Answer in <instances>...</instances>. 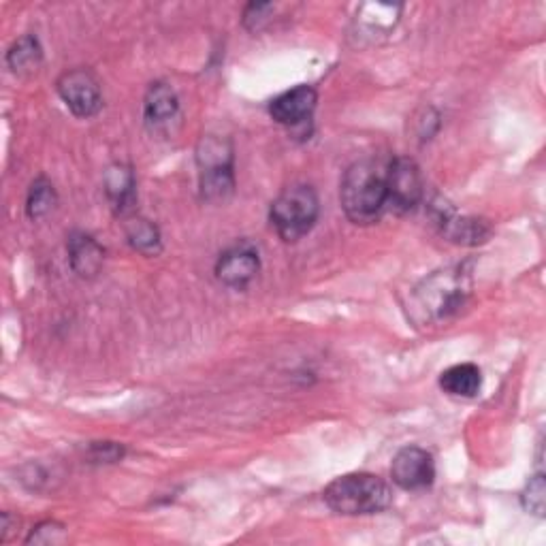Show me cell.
<instances>
[{
    "label": "cell",
    "instance_id": "1",
    "mask_svg": "<svg viewBox=\"0 0 546 546\" xmlns=\"http://www.w3.org/2000/svg\"><path fill=\"white\" fill-rule=\"evenodd\" d=\"M472 293L468 265H453L431 273L412 291L410 312L421 325H440L461 312Z\"/></svg>",
    "mask_w": 546,
    "mask_h": 546
},
{
    "label": "cell",
    "instance_id": "2",
    "mask_svg": "<svg viewBox=\"0 0 546 546\" xmlns=\"http://www.w3.org/2000/svg\"><path fill=\"white\" fill-rule=\"evenodd\" d=\"M387 173L389 165L376 158H365L348 167L340 186V201L350 222L367 227L387 212Z\"/></svg>",
    "mask_w": 546,
    "mask_h": 546
},
{
    "label": "cell",
    "instance_id": "3",
    "mask_svg": "<svg viewBox=\"0 0 546 546\" xmlns=\"http://www.w3.org/2000/svg\"><path fill=\"white\" fill-rule=\"evenodd\" d=\"M325 504L346 517L378 515L393 504V491L376 474L357 472L335 478L323 493Z\"/></svg>",
    "mask_w": 546,
    "mask_h": 546
},
{
    "label": "cell",
    "instance_id": "4",
    "mask_svg": "<svg viewBox=\"0 0 546 546\" xmlns=\"http://www.w3.org/2000/svg\"><path fill=\"white\" fill-rule=\"evenodd\" d=\"M318 212L316 190L308 184H293L284 188L278 199L271 203L269 220L284 242H299L303 235L312 231Z\"/></svg>",
    "mask_w": 546,
    "mask_h": 546
},
{
    "label": "cell",
    "instance_id": "5",
    "mask_svg": "<svg viewBox=\"0 0 546 546\" xmlns=\"http://www.w3.org/2000/svg\"><path fill=\"white\" fill-rule=\"evenodd\" d=\"M201 195L205 201H224L235 188L233 148L227 139L207 135L197 150Z\"/></svg>",
    "mask_w": 546,
    "mask_h": 546
},
{
    "label": "cell",
    "instance_id": "6",
    "mask_svg": "<svg viewBox=\"0 0 546 546\" xmlns=\"http://www.w3.org/2000/svg\"><path fill=\"white\" fill-rule=\"evenodd\" d=\"M423 175L412 158H395L387 173V210L395 214L412 212L423 199Z\"/></svg>",
    "mask_w": 546,
    "mask_h": 546
},
{
    "label": "cell",
    "instance_id": "7",
    "mask_svg": "<svg viewBox=\"0 0 546 546\" xmlns=\"http://www.w3.org/2000/svg\"><path fill=\"white\" fill-rule=\"evenodd\" d=\"M58 94L77 118H92L103 107V94L96 77L86 69L67 71L58 79Z\"/></svg>",
    "mask_w": 546,
    "mask_h": 546
},
{
    "label": "cell",
    "instance_id": "8",
    "mask_svg": "<svg viewBox=\"0 0 546 546\" xmlns=\"http://www.w3.org/2000/svg\"><path fill=\"white\" fill-rule=\"evenodd\" d=\"M391 478L399 489L423 491L436 480V463L425 448L406 446L391 463Z\"/></svg>",
    "mask_w": 546,
    "mask_h": 546
},
{
    "label": "cell",
    "instance_id": "9",
    "mask_svg": "<svg viewBox=\"0 0 546 546\" xmlns=\"http://www.w3.org/2000/svg\"><path fill=\"white\" fill-rule=\"evenodd\" d=\"M261 271V259L250 244H237L220 254L216 263V276L231 288H246Z\"/></svg>",
    "mask_w": 546,
    "mask_h": 546
},
{
    "label": "cell",
    "instance_id": "10",
    "mask_svg": "<svg viewBox=\"0 0 546 546\" xmlns=\"http://www.w3.org/2000/svg\"><path fill=\"white\" fill-rule=\"evenodd\" d=\"M316 90L310 86H297L293 90H288L269 105V114L278 124L284 126H297L303 124L305 120H310L314 109H316Z\"/></svg>",
    "mask_w": 546,
    "mask_h": 546
},
{
    "label": "cell",
    "instance_id": "11",
    "mask_svg": "<svg viewBox=\"0 0 546 546\" xmlns=\"http://www.w3.org/2000/svg\"><path fill=\"white\" fill-rule=\"evenodd\" d=\"M105 252L94 237L86 233H73L69 237V261L73 271L82 278H94L103 267Z\"/></svg>",
    "mask_w": 546,
    "mask_h": 546
},
{
    "label": "cell",
    "instance_id": "12",
    "mask_svg": "<svg viewBox=\"0 0 546 546\" xmlns=\"http://www.w3.org/2000/svg\"><path fill=\"white\" fill-rule=\"evenodd\" d=\"M178 96H175L173 88L156 82L150 86L148 94H146V105H143V111H146V122L152 128H160L167 126L169 122H173V118L178 116Z\"/></svg>",
    "mask_w": 546,
    "mask_h": 546
},
{
    "label": "cell",
    "instance_id": "13",
    "mask_svg": "<svg viewBox=\"0 0 546 546\" xmlns=\"http://www.w3.org/2000/svg\"><path fill=\"white\" fill-rule=\"evenodd\" d=\"M483 387V374L474 363H459L448 367L440 376V389L453 397H476Z\"/></svg>",
    "mask_w": 546,
    "mask_h": 546
},
{
    "label": "cell",
    "instance_id": "14",
    "mask_svg": "<svg viewBox=\"0 0 546 546\" xmlns=\"http://www.w3.org/2000/svg\"><path fill=\"white\" fill-rule=\"evenodd\" d=\"M105 192L120 214H128L135 205V175L131 167L114 165L105 171Z\"/></svg>",
    "mask_w": 546,
    "mask_h": 546
},
{
    "label": "cell",
    "instance_id": "15",
    "mask_svg": "<svg viewBox=\"0 0 546 546\" xmlns=\"http://www.w3.org/2000/svg\"><path fill=\"white\" fill-rule=\"evenodd\" d=\"M442 231L455 244L476 246L487 242L491 227L485 220L476 218H459V216H442Z\"/></svg>",
    "mask_w": 546,
    "mask_h": 546
},
{
    "label": "cell",
    "instance_id": "16",
    "mask_svg": "<svg viewBox=\"0 0 546 546\" xmlns=\"http://www.w3.org/2000/svg\"><path fill=\"white\" fill-rule=\"evenodd\" d=\"M126 237L128 244L146 256H156L160 248H163L160 246V233L156 229V224L141 216H135L126 222Z\"/></svg>",
    "mask_w": 546,
    "mask_h": 546
},
{
    "label": "cell",
    "instance_id": "17",
    "mask_svg": "<svg viewBox=\"0 0 546 546\" xmlns=\"http://www.w3.org/2000/svg\"><path fill=\"white\" fill-rule=\"evenodd\" d=\"M41 58H43L41 45L35 37L30 35L15 41L7 52V64L13 73H26V71L37 69Z\"/></svg>",
    "mask_w": 546,
    "mask_h": 546
},
{
    "label": "cell",
    "instance_id": "18",
    "mask_svg": "<svg viewBox=\"0 0 546 546\" xmlns=\"http://www.w3.org/2000/svg\"><path fill=\"white\" fill-rule=\"evenodd\" d=\"M56 203H58V195H56L52 182H47L45 178H39L30 186L28 201H26V214L30 220H41L54 210Z\"/></svg>",
    "mask_w": 546,
    "mask_h": 546
},
{
    "label": "cell",
    "instance_id": "19",
    "mask_svg": "<svg viewBox=\"0 0 546 546\" xmlns=\"http://www.w3.org/2000/svg\"><path fill=\"white\" fill-rule=\"evenodd\" d=\"M521 504L529 512V515L544 517L546 510V483H544V472H538L536 476L529 478L525 491L521 493Z\"/></svg>",
    "mask_w": 546,
    "mask_h": 546
},
{
    "label": "cell",
    "instance_id": "20",
    "mask_svg": "<svg viewBox=\"0 0 546 546\" xmlns=\"http://www.w3.org/2000/svg\"><path fill=\"white\" fill-rule=\"evenodd\" d=\"M64 540H67L64 525L56 521H43L28 534L26 544H62Z\"/></svg>",
    "mask_w": 546,
    "mask_h": 546
},
{
    "label": "cell",
    "instance_id": "21",
    "mask_svg": "<svg viewBox=\"0 0 546 546\" xmlns=\"http://www.w3.org/2000/svg\"><path fill=\"white\" fill-rule=\"evenodd\" d=\"M90 451H92V459L101 463H114L122 459L124 455V448L116 442H94Z\"/></svg>",
    "mask_w": 546,
    "mask_h": 546
},
{
    "label": "cell",
    "instance_id": "22",
    "mask_svg": "<svg viewBox=\"0 0 546 546\" xmlns=\"http://www.w3.org/2000/svg\"><path fill=\"white\" fill-rule=\"evenodd\" d=\"M273 7L271 5H261V3H252L248 5L246 13H244V22L246 26H259L265 20V13H269Z\"/></svg>",
    "mask_w": 546,
    "mask_h": 546
}]
</instances>
